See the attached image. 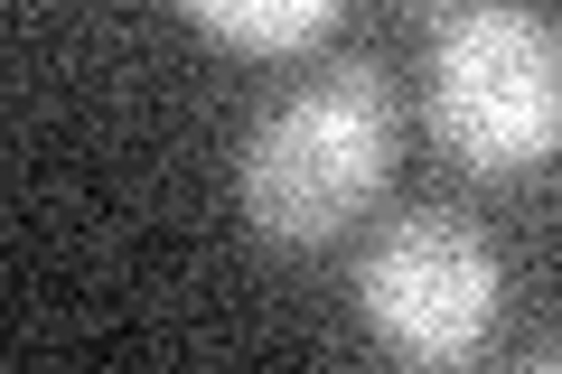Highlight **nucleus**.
Listing matches in <instances>:
<instances>
[{"label": "nucleus", "mask_w": 562, "mask_h": 374, "mask_svg": "<svg viewBox=\"0 0 562 374\" xmlns=\"http://www.w3.org/2000/svg\"><path fill=\"white\" fill-rule=\"evenodd\" d=\"M394 132L403 113H394V84L375 76V57H338L319 76H301L244 132V159H235L244 225L281 253L338 243L394 188Z\"/></svg>", "instance_id": "obj_1"}, {"label": "nucleus", "mask_w": 562, "mask_h": 374, "mask_svg": "<svg viewBox=\"0 0 562 374\" xmlns=\"http://www.w3.org/2000/svg\"><path fill=\"white\" fill-rule=\"evenodd\" d=\"M357 309L394 365H469L497 328V243L460 206H403L357 262Z\"/></svg>", "instance_id": "obj_3"}, {"label": "nucleus", "mask_w": 562, "mask_h": 374, "mask_svg": "<svg viewBox=\"0 0 562 374\" xmlns=\"http://www.w3.org/2000/svg\"><path fill=\"white\" fill-rule=\"evenodd\" d=\"M338 10L347 0H179V20L206 29L216 47H235V57H301L310 38H328Z\"/></svg>", "instance_id": "obj_4"}, {"label": "nucleus", "mask_w": 562, "mask_h": 374, "mask_svg": "<svg viewBox=\"0 0 562 374\" xmlns=\"http://www.w3.org/2000/svg\"><path fill=\"white\" fill-rule=\"evenodd\" d=\"M431 132L460 169L525 178L562 140V38L525 0H450L431 29Z\"/></svg>", "instance_id": "obj_2"}]
</instances>
